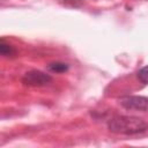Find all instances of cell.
<instances>
[{
	"label": "cell",
	"instance_id": "6da1fadb",
	"mask_svg": "<svg viewBox=\"0 0 148 148\" xmlns=\"http://www.w3.org/2000/svg\"><path fill=\"white\" fill-rule=\"evenodd\" d=\"M108 127L117 134H139L148 130V123L134 116H117L109 120Z\"/></svg>",
	"mask_w": 148,
	"mask_h": 148
},
{
	"label": "cell",
	"instance_id": "7a4b0ae2",
	"mask_svg": "<svg viewBox=\"0 0 148 148\" xmlns=\"http://www.w3.org/2000/svg\"><path fill=\"white\" fill-rule=\"evenodd\" d=\"M51 81H52V77L50 74H46L37 69L27 72L24 76L22 77L23 84L29 86V87H43V86L49 84Z\"/></svg>",
	"mask_w": 148,
	"mask_h": 148
},
{
	"label": "cell",
	"instance_id": "3957f363",
	"mask_svg": "<svg viewBox=\"0 0 148 148\" xmlns=\"http://www.w3.org/2000/svg\"><path fill=\"white\" fill-rule=\"evenodd\" d=\"M120 104L127 110H148V98L143 96H126L120 99Z\"/></svg>",
	"mask_w": 148,
	"mask_h": 148
},
{
	"label": "cell",
	"instance_id": "277c9868",
	"mask_svg": "<svg viewBox=\"0 0 148 148\" xmlns=\"http://www.w3.org/2000/svg\"><path fill=\"white\" fill-rule=\"evenodd\" d=\"M47 68L52 73H64L68 69V65L64 62H52L47 66Z\"/></svg>",
	"mask_w": 148,
	"mask_h": 148
},
{
	"label": "cell",
	"instance_id": "5b68a950",
	"mask_svg": "<svg viewBox=\"0 0 148 148\" xmlns=\"http://www.w3.org/2000/svg\"><path fill=\"white\" fill-rule=\"evenodd\" d=\"M0 52L3 57H12L15 54V50L13 49L12 45L9 44H6L5 40H1V44H0Z\"/></svg>",
	"mask_w": 148,
	"mask_h": 148
},
{
	"label": "cell",
	"instance_id": "8992f818",
	"mask_svg": "<svg viewBox=\"0 0 148 148\" xmlns=\"http://www.w3.org/2000/svg\"><path fill=\"white\" fill-rule=\"evenodd\" d=\"M136 76H138V79H139L143 84H148V66L142 67V68L138 72Z\"/></svg>",
	"mask_w": 148,
	"mask_h": 148
}]
</instances>
